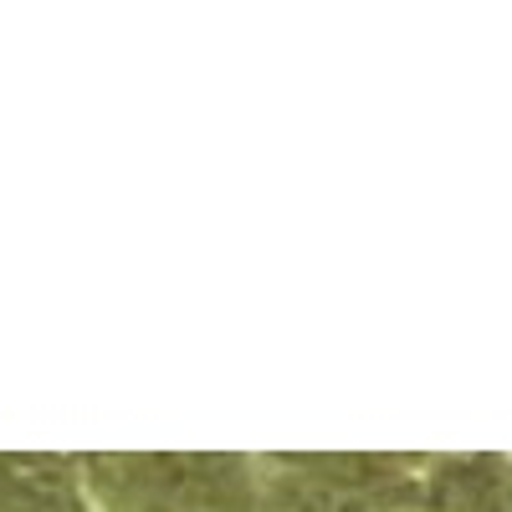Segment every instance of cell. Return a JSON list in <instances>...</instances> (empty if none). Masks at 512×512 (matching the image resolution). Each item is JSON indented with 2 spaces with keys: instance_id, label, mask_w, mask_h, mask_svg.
<instances>
[{
  "instance_id": "7a4b0ae2",
  "label": "cell",
  "mask_w": 512,
  "mask_h": 512,
  "mask_svg": "<svg viewBox=\"0 0 512 512\" xmlns=\"http://www.w3.org/2000/svg\"><path fill=\"white\" fill-rule=\"evenodd\" d=\"M425 512H512L507 461H446L425 482Z\"/></svg>"
},
{
  "instance_id": "6da1fadb",
  "label": "cell",
  "mask_w": 512,
  "mask_h": 512,
  "mask_svg": "<svg viewBox=\"0 0 512 512\" xmlns=\"http://www.w3.org/2000/svg\"><path fill=\"white\" fill-rule=\"evenodd\" d=\"M82 472L98 512H256L246 466L226 456H108Z\"/></svg>"
}]
</instances>
